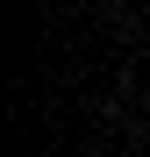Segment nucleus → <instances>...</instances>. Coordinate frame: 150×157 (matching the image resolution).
<instances>
[]
</instances>
